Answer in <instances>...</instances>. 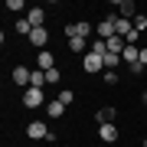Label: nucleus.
Listing matches in <instances>:
<instances>
[{
	"instance_id": "obj_1",
	"label": "nucleus",
	"mask_w": 147,
	"mask_h": 147,
	"mask_svg": "<svg viewBox=\"0 0 147 147\" xmlns=\"http://www.w3.org/2000/svg\"><path fill=\"white\" fill-rule=\"evenodd\" d=\"M23 105H26L30 111L49 105V101H46V92H42V88H23Z\"/></svg>"
},
{
	"instance_id": "obj_2",
	"label": "nucleus",
	"mask_w": 147,
	"mask_h": 147,
	"mask_svg": "<svg viewBox=\"0 0 147 147\" xmlns=\"http://www.w3.org/2000/svg\"><path fill=\"white\" fill-rule=\"evenodd\" d=\"M26 137H30V141H53L46 121H30V124H26Z\"/></svg>"
},
{
	"instance_id": "obj_3",
	"label": "nucleus",
	"mask_w": 147,
	"mask_h": 147,
	"mask_svg": "<svg viewBox=\"0 0 147 147\" xmlns=\"http://www.w3.org/2000/svg\"><path fill=\"white\" fill-rule=\"evenodd\" d=\"M115 23H118V13H108L105 16V20H101L98 23V26H95V33H98V39H111V36H118V33H115Z\"/></svg>"
},
{
	"instance_id": "obj_4",
	"label": "nucleus",
	"mask_w": 147,
	"mask_h": 147,
	"mask_svg": "<svg viewBox=\"0 0 147 147\" xmlns=\"http://www.w3.org/2000/svg\"><path fill=\"white\" fill-rule=\"evenodd\" d=\"M82 69L88 75H95V72H105V56H95V53H85V59H82Z\"/></svg>"
},
{
	"instance_id": "obj_5",
	"label": "nucleus",
	"mask_w": 147,
	"mask_h": 147,
	"mask_svg": "<svg viewBox=\"0 0 147 147\" xmlns=\"http://www.w3.org/2000/svg\"><path fill=\"white\" fill-rule=\"evenodd\" d=\"M88 33H92V23H88V20H82V23H69V26H65V36H69V39H72V36H82V39H85Z\"/></svg>"
},
{
	"instance_id": "obj_6",
	"label": "nucleus",
	"mask_w": 147,
	"mask_h": 147,
	"mask_svg": "<svg viewBox=\"0 0 147 147\" xmlns=\"http://www.w3.org/2000/svg\"><path fill=\"white\" fill-rule=\"evenodd\" d=\"M118 16H121V20H134V16H137V7H134V0H118Z\"/></svg>"
},
{
	"instance_id": "obj_7",
	"label": "nucleus",
	"mask_w": 147,
	"mask_h": 147,
	"mask_svg": "<svg viewBox=\"0 0 147 147\" xmlns=\"http://www.w3.org/2000/svg\"><path fill=\"white\" fill-rule=\"evenodd\" d=\"M30 42H33V46H36L39 53H42V49H46V42H49V30H46V26L33 30V33H30Z\"/></svg>"
},
{
	"instance_id": "obj_8",
	"label": "nucleus",
	"mask_w": 147,
	"mask_h": 147,
	"mask_svg": "<svg viewBox=\"0 0 147 147\" xmlns=\"http://www.w3.org/2000/svg\"><path fill=\"white\" fill-rule=\"evenodd\" d=\"M36 69H42V72H49V69H56V56L49 53V49H42V53L36 56V62H33Z\"/></svg>"
},
{
	"instance_id": "obj_9",
	"label": "nucleus",
	"mask_w": 147,
	"mask_h": 147,
	"mask_svg": "<svg viewBox=\"0 0 147 147\" xmlns=\"http://www.w3.org/2000/svg\"><path fill=\"white\" fill-rule=\"evenodd\" d=\"M30 75H33V69H26V65H16L10 79H13L16 85H23V88H30Z\"/></svg>"
},
{
	"instance_id": "obj_10",
	"label": "nucleus",
	"mask_w": 147,
	"mask_h": 147,
	"mask_svg": "<svg viewBox=\"0 0 147 147\" xmlns=\"http://www.w3.org/2000/svg\"><path fill=\"white\" fill-rule=\"evenodd\" d=\"M26 20H30V26H33V30H39L42 23H46V10H39V7H33V10L26 13Z\"/></svg>"
},
{
	"instance_id": "obj_11",
	"label": "nucleus",
	"mask_w": 147,
	"mask_h": 147,
	"mask_svg": "<svg viewBox=\"0 0 147 147\" xmlns=\"http://www.w3.org/2000/svg\"><path fill=\"white\" fill-rule=\"evenodd\" d=\"M115 115H118L115 108H98V115H95V121H98V127H101V124H115Z\"/></svg>"
},
{
	"instance_id": "obj_12",
	"label": "nucleus",
	"mask_w": 147,
	"mask_h": 147,
	"mask_svg": "<svg viewBox=\"0 0 147 147\" xmlns=\"http://www.w3.org/2000/svg\"><path fill=\"white\" fill-rule=\"evenodd\" d=\"M121 59H124L127 65H137V62H141V49H137V46H124V53H121Z\"/></svg>"
},
{
	"instance_id": "obj_13",
	"label": "nucleus",
	"mask_w": 147,
	"mask_h": 147,
	"mask_svg": "<svg viewBox=\"0 0 147 147\" xmlns=\"http://www.w3.org/2000/svg\"><path fill=\"white\" fill-rule=\"evenodd\" d=\"M98 137L108 141V144H115V141H118V127H115V124H101V127H98Z\"/></svg>"
},
{
	"instance_id": "obj_14",
	"label": "nucleus",
	"mask_w": 147,
	"mask_h": 147,
	"mask_svg": "<svg viewBox=\"0 0 147 147\" xmlns=\"http://www.w3.org/2000/svg\"><path fill=\"white\" fill-rule=\"evenodd\" d=\"M30 88H46V72L33 65V75H30Z\"/></svg>"
},
{
	"instance_id": "obj_15",
	"label": "nucleus",
	"mask_w": 147,
	"mask_h": 147,
	"mask_svg": "<svg viewBox=\"0 0 147 147\" xmlns=\"http://www.w3.org/2000/svg\"><path fill=\"white\" fill-rule=\"evenodd\" d=\"M46 115H49V118H62V115H65V105H62L59 98L49 101V105H46Z\"/></svg>"
},
{
	"instance_id": "obj_16",
	"label": "nucleus",
	"mask_w": 147,
	"mask_h": 147,
	"mask_svg": "<svg viewBox=\"0 0 147 147\" xmlns=\"http://www.w3.org/2000/svg\"><path fill=\"white\" fill-rule=\"evenodd\" d=\"M124 46H127V42L121 39V36H111V39H108V53H118V56H121V53H124Z\"/></svg>"
},
{
	"instance_id": "obj_17",
	"label": "nucleus",
	"mask_w": 147,
	"mask_h": 147,
	"mask_svg": "<svg viewBox=\"0 0 147 147\" xmlns=\"http://www.w3.org/2000/svg\"><path fill=\"white\" fill-rule=\"evenodd\" d=\"M88 53H95V56H105V53H108V42L95 36V39H92V49H88Z\"/></svg>"
},
{
	"instance_id": "obj_18",
	"label": "nucleus",
	"mask_w": 147,
	"mask_h": 147,
	"mask_svg": "<svg viewBox=\"0 0 147 147\" xmlns=\"http://www.w3.org/2000/svg\"><path fill=\"white\" fill-rule=\"evenodd\" d=\"M121 62H124V59H121L118 53H105V69H118Z\"/></svg>"
},
{
	"instance_id": "obj_19",
	"label": "nucleus",
	"mask_w": 147,
	"mask_h": 147,
	"mask_svg": "<svg viewBox=\"0 0 147 147\" xmlns=\"http://www.w3.org/2000/svg\"><path fill=\"white\" fill-rule=\"evenodd\" d=\"M69 49H72V53H85V39L82 36H72V39H69Z\"/></svg>"
},
{
	"instance_id": "obj_20",
	"label": "nucleus",
	"mask_w": 147,
	"mask_h": 147,
	"mask_svg": "<svg viewBox=\"0 0 147 147\" xmlns=\"http://www.w3.org/2000/svg\"><path fill=\"white\" fill-rule=\"evenodd\" d=\"M131 23H134V33H144V30H147V16H144V13H137Z\"/></svg>"
},
{
	"instance_id": "obj_21",
	"label": "nucleus",
	"mask_w": 147,
	"mask_h": 147,
	"mask_svg": "<svg viewBox=\"0 0 147 147\" xmlns=\"http://www.w3.org/2000/svg\"><path fill=\"white\" fill-rule=\"evenodd\" d=\"M16 33H23V36H30V33H33V26H30L26 16H23V20H16Z\"/></svg>"
},
{
	"instance_id": "obj_22",
	"label": "nucleus",
	"mask_w": 147,
	"mask_h": 147,
	"mask_svg": "<svg viewBox=\"0 0 147 147\" xmlns=\"http://www.w3.org/2000/svg\"><path fill=\"white\" fill-rule=\"evenodd\" d=\"M59 101H62V105L69 108V105H72V101H75V95L69 92V88H59Z\"/></svg>"
},
{
	"instance_id": "obj_23",
	"label": "nucleus",
	"mask_w": 147,
	"mask_h": 147,
	"mask_svg": "<svg viewBox=\"0 0 147 147\" xmlns=\"http://www.w3.org/2000/svg\"><path fill=\"white\" fill-rule=\"evenodd\" d=\"M101 79H105V85H118V72H115V69H105Z\"/></svg>"
},
{
	"instance_id": "obj_24",
	"label": "nucleus",
	"mask_w": 147,
	"mask_h": 147,
	"mask_svg": "<svg viewBox=\"0 0 147 147\" xmlns=\"http://www.w3.org/2000/svg\"><path fill=\"white\" fill-rule=\"evenodd\" d=\"M59 82V69H49L46 72V85H56Z\"/></svg>"
},
{
	"instance_id": "obj_25",
	"label": "nucleus",
	"mask_w": 147,
	"mask_h": 147,
	"mask_svg": "<svg viewBox=\"0 0 147 147\" xmlns=\"http://www.w3.org/2000/svg\"><path fill=\"white\" fill-rule=\"evenodd\" d=\"M7 10L16 13V10H23V0H7Z\"/></svg>"
},
{
	"instance_id": "obj_26",
	"label": "nucleus",
	"mask_w": 147,
	"mask_h": 147,
	"mask_svg": "<svg viewBox=\"0 0 147 147\" xmlns=\"http://www.w3.org/2000/svg\"><path fill=\"white\" fill-rule=\"evenodd\" d=\"M141 65H144V69H147V46H144V49H141Z\"/></svg>"
},
{
	"instance_id": "obj_27",
	"label": "nucleus",
	"mask_w": 147,
	"mask_h": 147,
	"mask_svg": "<svg viewBox=\"0 0 147 147\" xmlns=\"http://www.w3.org/2000/svg\"><path fill=\"white\" fill-rule=\"evenodd\" d=\"M144 105H147V92H144Z\"/></svg>"
},
{
	"instance_id": "obj_28",
	"label": "nucleus",
	"mask_w": 147,
	"mask_h": 147,
	"mask_svg": "<svg viewBox=\"0 0 147 147\" xmlns=\"http://www.w3.org/2000/svg\"><path fill=\"white\" fill-rule=\"evenodd\" d=\"M144 147H147V137H144Z\"/></svg>"
}]
</instances>
